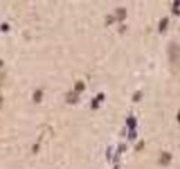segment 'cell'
<instances>
[{
  "instance_id": "1",
  "label": "cell",
  "mask_w": 180,
  "mask_h": 169,
  "mask_svg": "<svg viewBox=\"0 0 180 169\" xmlns=\"http://www.w3.org/2000/svg\"><path fill=\"white\" fill-rule=\"evenodd\" d=\"M169 57H170V61H177L180 57V47L176 46V44H170L169 47Z\"/></svg>"
},
{
  "instance_id": "3",
  "label": "cell",
  "mask_w": 180,
  "mask_h": 169,
  "mask_svg": "<svg viewBox=\"0 0 180 169\" xmlns=\"http://www.w3.org/2000/svg\"><path fill=\"white\" fill-rule=\"evenodd\" d=\"M170 160V155L169 154H165L164 157H162V162H169Z\"/></svg>"
},
{
  "instance_id": "2",
  "label": "cell",
  "mask_w": 180,
  "mask_h": 169,
  "mask_svg": "<svg viewBox=\"0 0 180 169\" xmlns=\"http://www.w3.org/2000/svg\"><path fill=\"white\" fill-rule=\"evenodd\" d=\"M166 25H168V18L162 19V21H161V25H159V31H161V32H162V31L166 28Z\"/></svg>"
},
{
  "instance_id": "4",
  "label": "cell",
  "mask_w": 180,
  "mask_h": 169,
  "mask_svg": "<svg viewBox=\"0 0 180 169\" xmlns=\"http://www.w3.org/2000/svg\"><path fill=\"white\" fill-rule=\"evenodd\" d=\"M177 119H179V122H180V112H179V115H177Z\"/></svg>"
}]
</instances>
